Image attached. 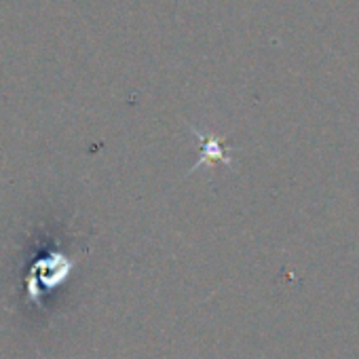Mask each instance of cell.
Instances as JSON below:
<instances>
[{
    "mask_svg": "<svg viewBox=\"0 0 359 359\" xmlns=\"http://www.w3.org/2000/svg\"><path fill=\"white\" fill-rule=\"evenodd\" d=\"M193 131H195V135L199 137V142H201V158H199V163L193 167V169H197V167H203V165H210V163H214V161H220V163H231V154H229V150L224 148V142L220 140V137H216V135H212V133H201V131H197L195 127H193Z\"/></svg>",
    "mask_w": 359,
    "mask_h": 359,
    "instance_id": "6da1fadb",
    "label": "cell"
}]
</instances>
